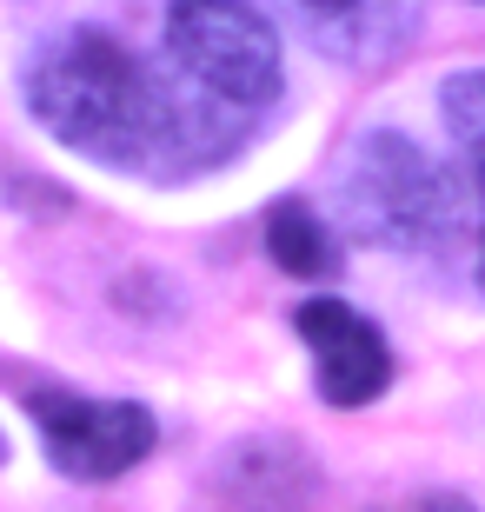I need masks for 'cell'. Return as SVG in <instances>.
<instances>
[{
    "instance_id": "7",
    "label": "cell",
    "mask_w": 485,
    "mask_h": 512,
    "mask_svg": "<svg viewBox=\"0 0 485 512\" xmlns=\"http://www.w3.org/2000/svg\"><path fill=\"white\" fill-rule=\"evenodd\" d=\"M266 253H273V266H286L293 280H326L339 266V240L326 233V220H319L306 200H280V207L266 213Z\"/></svg>"
},
{
    "instance_id": "1",
    "label": "cell",
    "mask_w": 485,
    "mask_h": 512,
    "mask_svg": "<svg viewBox=\"0 0 485 512\" xmlns=\"http://www.w3.org/2000/svg\"><path fill=\"white\" fill-rule=\"evenodd\" d=\"M20 87H27V114L60 147L107 167H173V147L200 140L206 94L180 100L100 27H60L54 40H40Z\"/></svg>"
},
{
    "instance_id": "5",
    "label": "cell",
    "mask_w": 485,
    "mask_h": 512,
    "mask_svg": "<svg viewBox=\"0 0 485 512\" xmlns=\"http://www.w3.org/2000/svg\"><path fill=\"white\" fill-rule=\"evenodd\" d=\"M299 333L313 346V380L326 406H366L386 393L392 353L373 320H359L346 300H306L299 306Z\"/></svg>"
},
{
    "instance_id": "3",
    "label": "cell",
    "mask_w": 485,
    "mask_h": 512,
    "mask_svg": "<svg viewBox=\"0 0 485 512\" xmlns=\"http://www.w3.org/2000/svg\"><path fill=\"white\" fill-rule=\"evenodd\" d=\"M167 54L213 107L253 114L280 94V34L253 0H167Z\"/></svg>"
},
{
    "instance_id": "9",
    "label": "cell",
    "mask_w": 485,
    "mask_h": 512,
    "mask_svg": "<svg viewBox=\"0 0 485 512\" xmlns=\"http://www.w3.org/2000/svg\"><path fill=\"white\" fill-rule=\"evenodd\" d=\"M419 512H472V499H459V493H432Z\"/></svg>"
},
{
    "instance_id": "6",
    "label": "cell",
    "mask_w": 485,
    "mask_h": 512,
    "mask_svg": "<svg viewBox=\"0 0 485 512\" xmlns=\"http://www.w3.org/2000/svg\"><path fill=\"white\" fill-rule=\"evenodd\" d=\"M280 14L313 40L326 60L346 67H379L412 40L419 0H280Z\"/></svg>"
},
{
    "instance_id": "8",
    "label": "cell",
    "mask_w": 485,
    "mask_h": 512,
    "mask_svg": "<svg viewBox=\"0 0 485 512\" xmlns=\"http://www.w3.org/2000/svg\"><path fill=\"white\" fill-rule=\"evenodd\" d=\"M439 114H446L452 140H459V160H466L472 193L485 207V67H466V74H452L439 87ZM479 280H485V266H479Z\"/></svg>"
},
{
    "instance_id": "4",
    "label": "cell",
    "mask_w": 485,
    "mask_h": 512,
    "mask_svg": "<svg viewBox=\"0 0 485 512\" xmlns=\"http://www.w3.org/2000/svg\"><path fill=\"white\" fill-rule=\"evenodd\" d=\"M27 413L40 426V446L54 459V473L67 479H120L160 439V426H153V413L140 399H80V393L47 386V393L27 399Z\"/></svg>"
},
{
    "instance_id": "2",
    "label": "cell",
    "mask_w": 485,
    "mask_h": 512,
    "mask_svg": "<svg viewBox=\"0 0 485 512\" xmlns=\"http://www.w3.org/2000/svg\"><path fill=\"white\" fill-rule=\"evenodd\" d=\"M339 213L353 240L426 253L459 233V187L406 133H366L339 167Z\"/></svg>"
}]
</instances>
